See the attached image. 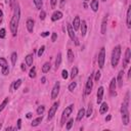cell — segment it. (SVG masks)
<instances>
[{
    "mask_svg": "<svg viewBox=\"0 0 131 131\" xmlns=\"http://www.w3.org/2000/svg\"><path fill=\"white\" fill-rule=\"evenodd\" d=\"M19 17H20V9H19V5L17 4L15 6L14 13H13V16H12V18L10 20V25H9L10 31L12 33V36H16V34H17V28H18Z\"/></svg>",
    "mask_w": 131,
    "mask_h": 131,
    "instance_id": "cell-1",
    "label": "cell"
},
{
    "mask_svg": "<svg viewBox=\"0 0 131 131\" xmlns=\"http://www.w3.org/2000/svg\"><path fill=\"white\" fill-rule=\"evenodd\" d=\"M129 92H127L125 99L122 103V107H121V115H122V122L125 126H127L129 124Z\"/></svg>",
    "mask_w": 131,
    "mask_h": 131,
    "instance_id": "cell-2",
    "label": "cell"
},
{
    "mask_svg": "<svg viewBox=\"0 0 131 131\" xmlns=\"http://www.w3.org/2000/svg\"><path fill=\"white\" fill-rule=\"evenodd\" d=\"M120 56H121V46L117 45L112 52V66H113V68L118 66V62L120 60Z\"/></svg>",
    "mask_w": 131,
    "mask_h": 131,
    "instance_id": "cell-3",
    "label": "cell"
},
{
    "mask_svg": "<svg viewBox=\"0 0 131 131\" xmlns=\"http://www.w3.org/2000/svg\"><path fill=\"white\" fill-rule=\"evenodd\" d=\"M74 110V104H70L69 106L66 107V110L62 112V115H61V119H60V126H63L64 123L67 122V119L70 117V115L72 114Z\"/></svg>",
    "mask_w": 131,
    "mask_h": 131,
    "instance_id": "cell-4",
    "label": "cell"
},
{
    "mask_svg": "<svg viewBox=\"0 0 131 131\" xmlns=\"http://www.w3.org/2000/svg\"><path fill=\"white\" fill-rule=\"evenodd\" d=\"M104 59H105V49H104V47H101L100 51L98 53V57H97V62H98L99 69H102L104 67Z\"/></svg>",
    "mask_w": 131,
    "mask_h": 131,
    "instance_id": "cell-5",
    "label": "cell"
},
{
    "mask_svg": "<svg viewBox=\"0 0 131 131\" xmlns=\"http://www.w3.org/2000/svg\"><path fill=\"white\" fill-rule=\"evenodd\" d=\"M93 75L94 74H91L88 79H87V82H86V86H85V95H88L91 93V90H92V87H93Z\"/></svg>",
    "mask_w": 131,
    "mask_h": 131,
    "instance_id": "cell-6",
    "label": "cell"
},
{
    "mask_svg": "<svg viewBox=\"0 0 131 131\" xmlns=\"http://www.w3.org/2000/svg\"><path fill=\"white\" fill-rule=\"evenodd\" d=\"M58 105H59V101H56V102H54L52 104V106L50 107V110L48 112V116H47V120L48 121H50L54 117V115H55V113H56V111L58 108Z\"/></svg>",
    "mask_w": 131,
    "mask_h": 131,
    "instance_id": "cell-7",
    "label": "cell"
},
{
    "mask_svg": "<svg viewBox=\"0 0 131 131\" xmlns=\"http://www.w3.org/2000/svg\"><path fill=\"white\" fill-rule=\"evenodd\" d=\"M67 29H68V33H69L70 38H71L73 41H75V44H76V45H78V44H79V41H78V39H77V37H76L75 31H74V29H73L72 25L68 24V25H67Z\"/></svg>",
    "mask_w": 131,
    "mask_h": 131,
    "instance_id": "cell-8",
    "label": "cell"
},
{
    "mask_svg": "<svg viewBox=\"0 0 131 131\" xmlns=\"http://www.w3.org/2000/svg\"><path fill=\"white\" fill-rule=\"evenodd\" d=\"M59 89H60V83L57 81L55 82V84L53 85L52 91H51V99H55L59 93Z\"/></svg>",
    "mask_w": 131,
    "mask_h": 131,
    "instance_id": "cell-9",
    "label": "cell"
},
{
    "mask_svg": "<svg viewBox=\"0 0 131 131\" xmlns=\"http://www.w3.org/2000/svg\"><path fill=\"white\" fill-rule=\"evenodd\" d=\"M130 57H131V52H130V48H127L125 51V57H124V61H123V68H126L130 61Z\"/></svg>",
    "mask_w": 131,
    "mask_h": 131,
    "instance_id": "cell-10",
    "label": "cell"
},
{
    "mask_svg": "<svg viewBox=\"0 0 131 131\" xmlns=\"http://www.w3.org/2000/svg\"><path fill=\"white\" fill-rule=\"evenodd\" d=\"M116 86H117V80H116V78H113L111 80V83H110V93H111V95H116V92H115Z\"/></svg>",
    "mask_w": 131,
    "mask_h": 131,
    "instance_id": "cell-11",
    "label": "cell"
},
{
    "mask_svg": "<svg viewBox=\"0 0 131 131\" xmlns=\"http://www.w3.org/2000/svg\"><path fill=\"white\" fill-rule=\"evenodd\" d=\"M61 17H62V12L59 11V10H56V11H54V12L52 13V15H51V20H52V21H56V20L60 19Z\"/></svg>",
    "mask_w": 131,
    "mask_h": 131,
    "instance_id": "cell-12",
    "label": "cell"
},
{
    "mask_svg": "<svg viewBox=\"0 0 131 131\" xmlns=\"http://www.w3.org/2000/svg\"><path fill=\"white\" fill-rule=\"evenodd\" d=\"M80 23H81V20H80L79 15L75 16V18H74V20H73V25H72V27H73L74 31L79 30V28H80Z\"/></svg>",
    "mask_w": 131,
    "mask_h": 131,
    "instance_id": "cell-13",
    "label": "cell"
},
{
    "mask_svg": "<svg viewBox=\"0 0 131 131\" xmlns=\"http://www.w3.org/2000/svg\"><path fill=\"white\" fill-rule=\"evenodd\" d=\"M96 95H97V103H101L102 98H103V87H102V86H100V87L97 89Z\"/></svg>",
    "mask_w": 131,
    "mask_h": 131,
    "instance_id": "cell-14",
    "label": "cell"
},
{
    "mask_svg": "<svg viewBox=\"0 0 131 131\" xmlns=\"http://www.w3.org/2000/svg\"><path fill=\"white\" fill-rule=\"evenodd\" d=\"M126 21H127V27L130 29V28H131V6H129V8L127 9Z\"/></svg>",
    "mask_w": 131,
    "mask_h": 131,
    "instance_id": "cell-15",
    "label": "cell"
},
{
    "mask_svg": "<svg viewBox=\"0 0 131 131\" xmlns=\"http://www.w3.org/2000/svg\"><path fill=\"white\" fill-rule=\"evenodd\" d=\"M26 25H27V29H28V31H29L30 33H33V31H34V20L31 19V18H29V19L27 20Z\"/></svg>",
    "mask_w": 131,
    "mask_h": 131,
    "instance_id": "cell-16",
    "label": "cell"
},
{
    "mask_svg": "<svg viewBox=\"0 0 131 131\" xmlns=\"http://www.w3.org/2000/svg\"><path fill=\"white\" fill-rule=\"evenodd\" d=\"M123 78H124V72H123V70H122V71H120L119 74H118V79H116L117 82H118L119 87H122V86H123Z\"/></svg>",
    "mask_w": 131,
    "mask_h": 131,
    "instance_id": "cell-17",
    "label": "cell"
},
{
    "mask_svg": "<svg viewBox=\"0 0 131 131\" xmlns=\"http://www.w3.org/2000/svg\"><path fill=\"white\" fill-rule=\"evenodd\" d=\"M80 29H81L82 36H85L86 35V32H87V25H86V21L85 20H82L80 23Z\"/></svg>",
    "mask_w": 131,
    "mask_h": 131,
    "instance_id": "cell-18",
    "label": "cell"
},
{
    "mask_svg": "<svg viewBox=\"0 0 131 131\" xmlns=\"http://www.w3.org/2000/svg\"><path fill=\"white\" fill-rule=\"evenodd\" d=\"M90 7H91V9H92L94 12L97 11V10H98V7H99L98 0H92V1L90 2Z\"/></svg>",
    "mask_w": 131,
    "mask_h": 131,
    "instance_id": "cell-19",
    "label": "cell"
},
{
    "mask_svg": "<svg viewBox=\"0 0 131 131\" xmlns=\"http://www.w3.org/2000/svg\"><path fill=\"white\" fill-rule=\"evenodd\" d=\"M106 23H107V15H105L101 23V34H105L106 32Z\"/></svg>",
    "mask_w": 131,
    "mask_h": 131,
    "instance_id": "cell-20",
    "label": "cell"
},
{
    "mask_svg": "<svg viewBox=\"0 0 131 131\" xmlns=\"http://www.w3.org/2000/svg\"><path fill=\"white\" fill-rule=\"evenodd\" d=\"M107 111H108V104H107L106 102H102L101 105H100V108H99V113H100L101 115H103V114H105Z\"/></svg>",
    "mask_w": 131,
    "mask_h": 131,
    "instance_id": "cell-21",
    "label": "cell"
},
{
    "mask_svg": "<svg viewBox=\"0 0 131 131\" xmlns=\"http://www.w3.org/2000/svg\"><path fill=\"white\" fill-rule=\"evenodd\" d=\"M42 120H43V118H42V115H41V117H38V118L34 119V120L32 121L31 125H32L33 127H36V126H38V125H39V124L42 122Z\"/></svg>",
    "mask_w": 131,
    "mask_h": 131,
    "instance_id": "cell-22",
    "label": "cell"
},
{
    "mask_svg": "<svg viewBox=\"0 0 131 131\" xmlns=\"http://www.w3.org/2000/svg\"><path fill=\"white\" fill-rule=\"evenodd\" d=\"M84 116H85V110L82 107V108H80L79 112H78V115H77V121H81V120L84 118Z\"/></svg>",
    "mask_w": 131,
    "mask_h": 131,
    "instance_id": "cell-23",
    "label": "cell"
},
{
    "mask_svg": "<svg viewBox=\"0 0 131 131\" xmlns=\"http://www.w3.org/2000/svg\"><path fill=\"white\" fill-rule=\"evenodd\" d=\"M33 58H34L33 54H28L26 56V64L27 66H32L33 64Z\"/></svg>",
    "mask_w": 131,
    "mask_h": 131,
    "instance_id": "cell-24",
    "label": "cell"
},
{
    "mask_svg": "<svg viewBox=\"0 0 131 131\" xmlns=\"http://www.w3.org/2000/svg\"><path fill=\"white\" fill-rule=\"evenodd\" d=\"M60 63H61V53H58L56 56V59H55V69L56 70L59 68Z\"/></svg>",
    "mask_w": 131,
    "mask_h": 131,
    "instance_id": "cell-25",
    "label": "cell"
},
{
    "mask_svg": "<svg viewBox=\"0 0 131 131\" xmlns=\"http://www.w3.org/2000/svg\"><path fill=\"white\" fill-rule=\"evenodd\" d=\"M50 68H51L50 62H45V63L42 66V72H43V73H48L49 70H50Z\"/></svg>",
    "mask_w": 131,
    "mask_h": 131,
    "instance_id": "cell-26",
    "label": "cell"
},
{
    "mask_svg": "<svg viewBox=\"0 0 131 131\" xmlns=\"http://www.w3.org/2000/svg\"><path fill=\"white\" fill-rule=\"evenodd\" d=\"M21 79H18V80H16V81H14L13 82V84H12V87H13V89L14 90H16V89H18V87L20 86V84H21Z\"/></svg>",
    "mask_w": 131,
    "mask_h": 131,
    "instance_id": "cell-27",
    "label": "cell"
},
{
    "mask_svg": "<svg viewBox=\"0 0 131 131\" xmlns=\"http://www.w3.org/2000/svg\"><path fill=\"white\" fill-rule=\"evenodd\" d=\"M68 59L70 62H73V60H74V53H73L72 49H68Z\"/></svg>",
    "mask_w": 131,
    "mask_h": 131,
    "instance_id": "cell-28",
    "label": "cell"
},
{
    "mask_svg": "<svg viewBox=\"0 0 131 131\" xmlns=\"http://www.w3.org/2000/svg\"><path fill=\"white\" fill-rule=\"evenodd\" d=\"M16 60H17V54H16V52H12L11 53V63H12V66H15Z\"/></svg>",
    "mask_w": 131,
    "mask_h": 131,
    "instance_id": "cell-29",
    "label": "cell"
},
{
    "mask_svg": "<svg viewBox=\"0 0 131 131\" xmlns=\"http://www.w3.org/2000/svg\"><path fill=\"white\" fill-rule=\"evenodd\" d=\"M0 66H1V68H2V69L7 68V67H8L7 60H6L5 58H3V57H0Z\"/></svg>",
    "mask_w": 131,
    "mask_h": 131,
    "instance_id": "cell-30",
    "label": "cell"
},
{
    "mask_svg": "<svg viewBox=\"0 0 131 131\" xmlns=\"http://www.w3.org/2000/svg\"><path fill=\"white\" fill-rule=\"evenodd\" d=\"M91 115H92V104H91V103H89L88 108H87V112H85V116L89 118Z\"/></svg>",
    "mask_w": 131,
    "mask_h": 131,
    "instance_id": "cell-31",
    "label": "cell"
},
{
    "mask_svg": "<svg viewBox=\"0 0 131 131\" xmlns=\"http://www.w3.org/2000/svg\"><path fill=\"white\" fill-rule=\"evenodd\" d=\"M7 103H8V97H6V98H5V99L2 101V103L0 104V113H1V112L4 110V107L7 105Z\"/></svg>",
    "mask_w": 131,
    "mask_h": 131,
    "instance_id": "cell-32",
    "label": "cell"
},
{
    "mask_svg": "<svg viewBox=\"0 0 131 131\" xmlns=\"http://www.w3.org/2000/svg\"><path fill=\"white\" fill-rule=\"evenodd\" d=\"M78 75V68L77 67H74L73 69H72V73H71V78L72 79H74L76 76Z\"/></svg>",
    "mask_w": 131,
    "mask_h": 131,
    "instance_id": "cell-33",
    "label": "cell"
},
{
    "mask_svg": "<svg viewBox=\"0 0 131 131\" xmlns=\"http://www.w3.org/2000/svg\"><path fill=\"white\" fill-rule=\"evenodd\" d=\"M35 3V6L37 9H41L42 8V0H33Z\"/></svg>",
    "mask_w": 131,
    "mask_h": 131,
    "instance_id": "cell-34",
    "label": "cell"
},
{
    "mask_svg": "<svg viewBox=\"0 0 131 131\" xmlns=\"http://www.w3.org/2000/svg\"><path fill=\"white\" fill-rule=\"evenodd\" d=\"M29 76H30V78H35V77H36V68H35V67H33V68L30 70Z\"/></svg>",
    "mask_w": 131,
    "mask_h": 131,
    "instance_id": "cell-35",
    "label": "cell"
},
{
    "mask_svg": "<svg viewBox=\"0 0 131 131\" xmlns=\"http://www.w3.org/2000/svg\"><path fill=\"white\" fill-rule=\"evenodd\" d=\"M67 123V126H66V128H67V130H70L71 128H72V126H73V124H74V119H70L68 122H66Z\"/></svg>",
    "mask_w": 131,
    "mask_h": 131,
    "instance_id": "cell-36",
    "label": "cell"
},
{
    "mask_svg": "<svg viewBox=\"0 0 131 131\" xmlns=\"http://www.w3.org/2000/svg\"><path fill=\"white\" fill-rule=\"evenodd\" d=\"M76 87H77V83H76V82H72V83L69 85V90H70L71 92H73Z\"/></svg>",
    "mask_w": 131,
    "mask_h": 131,
    "instance_id": "cell-37",
    "label": "cell"
},
{
    "mask_svg": "<svg viewBox=\"0 0 131 131\" xmlns=\"http://www.w3.org/2000/svg\"><path fill=\"white\" fill-rule=\"evenodd\" d=\"M44 111H45V106H44V105H40V106H38V108H37V114H38V115H42V114L44 113Z\"/></svg>",
    "mask_w": 131,
    "mask_h": 131,
    "instance_id": "cell-38",
    "label": "cell"
},
{
    "mask_svg": "<svg viewBox=\"0 0 131 131\" xmlns=\"http://www.w3.org/2000/svg\"><path fill=\"white\" fill-rule=\"evenodd\" d=\"M44 49H45V46L44 45H42L40 48H39V50H38V56H42V54L44 53Z\"/></svg>",
    "mask_w": 131,
    "mask_h": 131,
    "instance_id": "cell-39",
    "label": "cell"
},
{
    "mask_svg": "<svg viewBox=\"0 0 131 131\" xmlns=\"http://www.w3.org/2000/svg\"><path fill=\"white\" fill-rule=\"evenodd\" d=\"M39 17H40L41 20L45 19V17H46V12H45L44 10H41V12H40V14H39Z\"/></svg>",
    "mask_w": 131,
    "mask_h": 131,
    "instance_id": "cell-40",
    "label": "cell"
},
{
    "mask_svg": "<svg viewBox=\"0 0 131 131\" xmlns=\"http://www.w3.org/2000/svg\"><path fill=\"white\" fill-rule=\"evenodd\" d=\"M5 36H6V31H5V29H0V38L3 39V38H5Z\"/></svg>",
    "mask_w": 131,
    "mask_h": 131,
    "instance_id": "cell-41",
    "label": "cell"
},
{
    "mask_svg": "<svg viewBox=\"0 0 131 131\" xmlns=\"http://www.w3.org/2000/svg\"><path fill=\"white\" fill-rule=\"evenodd\" d=\"M61 77H62L64 80L68 79L69 75H68V71H67V70H62V72H61Z\"/></svg>",
    "mask_w": 131,
    "mask_h": 131,
    "instance_id": "cell-42",
    "label": "cell"
},
{
    "mask_svg": "<svg viewBox=\"0 0 131 131\" xmlns=\"http://www.w3.org/2000/svg\"><path fill=\"white\" fill-rule=\"evenodd\" d=\"M56 39H57V34L56 33H52V35H51V41L52 42H55Z\"/></svg>",
    "mask_w": 131,
    "mask_h": 131,
    "instance_id": "cell-43",
    "label": "cell"
},
{
    "mask_svg": "<svg viewBox=\"0 0 131 131\" xmlns=\"http://www.w3.org/2000/svg\"><path fill=\"white\" fill-rule=\"evenodd\" d=\"M100 79V72L99 71H96V73H95V78H94V80L95 81H98Z\"/></svg>",
    "mask_w": 131,
    "mask_h": 131,
    "instance_id": "cell-44",
    "label": "cell"
},
{
    "mask_svg": "<svg viewBox=\"0 0 131 131\" xmlns=\"http://www.w3.org/2000/svg\"><path fill=\"white\" fill-rule=\"evenodd\" d=\"M8 73H9V69H8V67H7V68L2 69V74H3V75H7Z\"/></svg>",
    "mask_w": 131,
    "mask_h": 131,
    "instance_id": "cell-45",
    "label": "cell"
},
{
    "mask_svg": "<svg viewBox=\"0 0 131 131\" xmlns=\"http://www.w3.org/2000/svg\"><path fill=\"white\" fill-rule=\"evenodd\" d=\"M56 2H57V0H50L51 8H54V7H55V5H56Z\"/></svg>",
    "mask_w": 131,
    "mask_h": 131,
    "instance_id": "cell-46",
    "label": "cell"
},
{
    "mask_svg": "<svg viewBox=\"0 0 131 131\" xmlns=\"http://www.w3.org/2000/svg\"><path fill=\"white\" fill-rule=\"evenodd\" d=\"M16 128H17L18 130L21 128V120H20V119H18V120H17V127H16Z\"/></svg>",
    "mask_w": 131,
    "mask_h": 131,
    "instance_id": "cell-47",
    "label": "cell"
},
{
    "mask_svg": "<svg viewBox=\"0 0 131 131\" xmlns=\"http://www.w3.org/2000/svg\"><path fill=\"white\" fill-rule=\"evenodd\" d=\"M47 36H49V32H43V33H41V37H47Z\"/></svg>",
    "mask_w": 131,
    "mask_h": 131,
    "instance_id": "cell-48",
    "label": "cell"
},
{
    "mask_svg": "<svg viewBox=\"0 0 131 131\" xmlns=\"http://www.w3.org/2000/svg\"><path fill=\"white\" fill-rule=\"evenodd\" d=\"M64 3H66V0H60V4H59L60 8H63L64 7Z\"/></svg>",
    "mask_w": 131,
    "mask_h": 131,
    "instance_id": "cell-49",
    "label": "cell"
},
{
    "mask_svg": "<svg viewBox=\"0 0 131 131\" xmlns=\"http://www.w3.org/2000/svg\"><path fill=\"white\" fill-rule=\"evenodd\" d=\"M20 69H21V71H26V66H25V63H21V64H20Z\"/></svg>",
    "mask_w": 131,
    "mask_h": 131,
    "instance_id": "cell-50",
    "label": "cell"
},
{
    "mask_svg": "<svg viewBox=\"0 0 131 131\" xmlns=\"http://www.w3.org/2000/svg\"><path fill=\"white\" fill-rule=\"evenodd\" d=\"M26 117H27V118H28V119H31V118H32V113H28V114H27V116H26Z\"/></svg>",
    "mask_w": 131,
    "mask_h": 131,
    "instance_id": "cell-51",
    "label": "cell"
},
{
    "mask_svg": "<svg viewBox=\"0 0 131 131\" xmlns=\"http://www.w3.org/2000/svg\"><path fill=\"white\" fill-rule=\"evenodd\" d=\"M111 119H112V116H111V115H108V116H107V117L105 118V121H106V122H108V121H110Z\"/></svg>",
    "mask_w": 131,
    "mask_h": 131,
    "instance_id": "cell-52",
    "label": "cell"
},
{
    "mask_svg": "<svg viewBox=\"0 0 131 131\" xmlns=\"http://www.w3.org/2000/svg\"><path fill=\"white\" fill-rule=\"evenodd\" d=\"M41 81H42V83H45V81H46V78H45V77H42V78H41Z\"/></svg>",
    "mask_w": 131,
    "mask_h": 131,
    "instance_id": "cell-53",
    "label": "cell"
},
{
    "mask_svg": "<svg viewBox=\"0 0 131 131\" xmlns=\"http://www.w3.org/2000/svg\"><path fill=\"white\" fill-rule=\"evenodd\" d=\"M2 15H3V12H2V10L0 9V17H2Z\"/></svg>",
    "mask_w": 131,
    "mask_h": 131,
    "instance_id": "cell-54",
    "label": "cell"
},
{
    "mask_svg": "<svg viewBox=\"0 0 131 131\" xmlns=\"http://www.w3.org/2000/svg\"><path fill=\"white\" fill-rule=\"evenodd\" d=\"M1 21H2V18H1V17H0V24H1Z\"/></svg>",
    "mask_w": 131,
    "mask_h": 131,
    "instance_id": "cell-55",
    "label": "cell"
},
{
    "mask_svg": "<svg viewBox=\"0 0 131 131\" xmlns=\"http://www.w3.org/2000/svg\"><path fill=\"white\" fill-rule=\"evenodd\" d=\"M1 127H2V124H0V129H1Z\"/></svg>",
    "mask_w": 131,
    "mask_h": 131,
    "instance_id": "cell-56",
    "label": "cell"
},
{
    "mask_svg": "<svg viewBox=\"0 0 131 131\" xmlns=\"http://www.w3.org/2000/svg\"><path fill=\"white\" fill-rule=\"evenodd\" d=\"M84 1H85V2H86V1H89V0H84Z\"/></svg>",
    "mask_w": 131,
    "mask_h": 131,
    "instance_id": "cell-57",
    "label": "cell"
},
{
    "mask_svg": "<svg viewBox=\"0 0 131 131\" xmlns=\"http://www.w3.org/2000/svg\"><path fill=\"white\" fill-rule=\"evenodd\" d=\"M102 1H106V0H102Z\"/></svg>",
    "mask_w": 131,
    "mask_h": 131,
    "instance_id": "cell-58",
    "label": "cell"
}]
</instances>
